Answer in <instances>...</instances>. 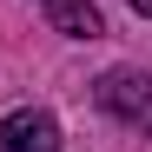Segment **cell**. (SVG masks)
Returning a JSON list of instances; mask_svg holds the SVG:
<instances>
[{
    "label": "cell",
    "instance_id": "cell-1",
    "mask_svg": "<svg viewBox=\"0 0 152 152\" xmlns=\"http://www.w3.org/2000/svg\"><path fill=\"white\" fill-rule=\"evenodd\" d=\"M99 113H113L119 126H132V132H152V73L139 66H113V73H99Z\"/></svg>",
    "mask_w": 152,
    "mask_h": 152
},
{
    "label": "cell",
    "instance_id": "cell-2",
    "mask_svg": "<svg viewBox=\"0 0 152 152\" xmlns=\"http://www.w3.org/2000/svg\"><path fill=\"white\" fill-rule=\"evenodd\" d=\"M0 152H60V119L46 106H20L0 119Z\"/></svg>",
    "mask_w": 152,
    "mask_h": 152
},
{
    "label": "cell",
    "instance_id": "cell-3",
    "mask_svg": "<svg viewBox=\"0 0 152 152\" xmlns=\"http://www.w3.org/2000/svg\"><path fill=\"white\" fill-rule=\"evenodd\" d=\"M40 7H46V20H53L66 40H99V33H106L93 0H40Z\"/></svg>",
    "mask_w": 152,
    "mask_h": 152
},
{
    "label": "cell",
    "instance_id": "cell-4",
    "mask_svg": "<svg viewBox=\"0 0 152 152\" xmlns=\"http://www.w3.org/2000/svg\"><path fill=\"white\" fill-rule=\"evenodd\" d=\"M132 13H145V20H152V0H132Z\"/></svg>",
    "mask_w": 152,
    "mask_h": 152
}]
</instances>
